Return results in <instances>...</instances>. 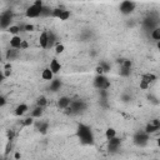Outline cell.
<instances>
[{"label": "cell", "mask_w": 160, "mask_h": 160, "mask_svg": "<svg viewBox=\"0 0 160 160\" xmlns=\"http://www.w3.org/2000/svg\"><path fill=\"white\" fill-rule=\"evenodd\" d=\"M101 68H102V70H104V72H108L109 70H110V65L108 64V62H104V61H101L100 64H99Z\"/></svg>", "instance_id": "32"}, {"label": "cell", "mask_w": 160, "mask_h": 160, "mask_svg": "<svg viewBox=\"0 0 160 160\" xmlns=\"http://www.w3.org/2000/svg\"><path fill=\"white\" fill-rule=\"evenodd\" d=\"M44 4L41 0H35L26 10H25V16L29 19H34V18H39L41 16V11H42Z\"/></svg>", "instance_id": "2"}, {"label": "cell", "mask_w": 160, "mask_h": 160, "mask_svg": "<svg viewBox=\"0 0 160 160\" xmlns=\"http://www.w3.org/2000/svg\"><path fill=\"white\" fill-rule=\"evenodd\" d=\"M64 50H65V46L62 45V44H60V42H58L56 45H55V52L59 55V54H62L64 52Z\"/></svg>", "instance_id": "30"}, {"label": "cell", "mask_w": 160, "mask_h": 160, "mask_svg": "<svg viewBox=\"0 0 160 160\" xmlns=\"http://www.w3.org/2000/svg\"><path fill=\"white\" fill-rule=\"evenodd\" d=\"M64 8H55V9H52V18H59V15H60V12H61V10H62Z\"/></svg>", "instance_id": "31"}, {"label": "cell", "mask_w": 160, "mask_h": 160, "mask_svg": "<svg viewBox=\"0 0 160 160\" xmlns=\"http://www.w3.org/2000/svg\"><path fill=\"white\" fill-rule=\"evenodd\" d=\"M150 36H151L152 40L159 41V40H160V26L154 28V29L151 30V32H150Z\"/></svg>", "instance_id": "25"}, {"label": "cell", "mask_w": 160, "mask_h": 160, "mask_svg": "<svg viewBox=\"0 0 160 160\" xmlns=\"http://www.w3.org/2000/svg\"><path fill=\"white\" fill-rule=\"evenodd\" d=\"M78 136L80 141L85 145H91L94 142V135L91 129L85 124H79L78 126Z\"/></svg>", "instance_id": "1"}, {"label": "cell", "mask_w": 160, "mask_h": 160, "mask_svg": "<svg viewBox=\"0 0 160 160\" xmlns=\"http://www.w3.org/2000/svg\"><path fill=\"white\" fill-rule=\"evenodd\" d=\"M49 68H50V70L54 74H59L60 70H61V64H60V61L56 58H54V59H51V61L49 64Z\"/></svg>", "instance_id": "14"}, {"label": "cell", "mask_w": 160, "mask_h": 160, "mask_svg": "<svg viewBox=\"0 0 160 160\" xmlns=\"http://www.w3.org/2000/svg\"><path fill=\"white\" fill-rule=\"evenodd\" d=\"M20 158H21V155H20L19 152H16V154H15V159H20Z\"/></svg>", "instance_id": "37"}, {"label": "cell", "mask_w": 160, "mask_h": 160, "mask_svg": "<svg viewBox=\"0 0 160 160\" xmlns=\"http://www.w3.org/2000/svg\"><path fill=\"white\" fill-rule=\"evenodd\" d=\"M56 40H58L56 34H55L54 31H51V30H50V31H49V49L58 44V42H56Z\"/></svg>", "instance_id": "23"}, {"label": "cell", "mask_w": 160, "mask_h": 160, "mask_svg": "<svg viewBox=\"0 0 160 160\" xmlns=\"http://www.w3.org/2000/svg\"><path fill=\"white\" fill-rule=\"evenodd\" d=\"M20 30H22V28H20L19 25H11L8 28V31L11 34V35H18L20 32Z\"/></svg>", "instance_id": "27"}, {"label": "cell", "mask_w": 160, "mask_h": 160, "mask_svg": "<svg viewBox=\"0 0 160 160\" xmlns=\"http://www.w3.org/2000/svg\"><path fill=\"white\" fill-rule=\"evenodd\" d=\"M42 114H44V108H41V106H35L32 110H31V112H30V115L34 118V119H40L41 116H42Z\"/></svg>", "instance_id": "20"}, {"label": "cell", "mask_w": 160, "mask_h": 160, "mask_svg": "<svg viewBox=\"0 0 160 160\" xmlns=\"http://www.w3.org/2000/svg\"><path fill=\"white\" fill-rule=\"evenodd\" d=\"M156 42H158V44H156V46H158V49L160 50V40H159V41H156Z\"/></svg>", "instance_id": "38"}, {"label": "cell", "mask_w": 160, "mask_h": 160, "mask_svg": "<svg viewBox=\"0 0 160 160\" xmlns=\"http://www.w3.org/2000/svg\"><path fill=\"white\" fill-rule=\"evenodd\" d=\"M21 42H22V39L20 35H12L10 38V48H14V49H19L21 48Z\"/></svg>", "instance_id": "13"}, {"label": "cell", "mask_w": 160, "mask_h": 160, "mask_svg": "<svg viewBox=\"0 0 160 160\" xmlns=\"http://www.w3.org/2000/svg\"><path fill=\"white\" fill-rule=\"evenodd\" d=\"M156 142H158V146H159V148H160V138H159V139H158V141H156Z\"/></svg>", "instance_id": "39"}, {"label": "cell", "mask_w": 160, "mask_h": 160, "mask_svg": "<svg viewBox=\"0 0 160 160\" xmlns=\"http://www.w3.org/2000/svg\"><path fill=\"white\" fill-rule=\"evenodd\" d=\"M149 142V134L142 130V131H138L134 135V144L138 146H145Z\"/></svg>", "instance_id": "7"}, {"label": "cell", "mask_w": 160, "mask_h": 160, "mask_svg": "<svg viewBox=\"0 0 160 160\" xmlns=\"http://www.w3.org/2000/svg\"><path fill=\"white\" fill-rule=\"evenodd\" d=\"M29 46V44L25 41V40H22V42H21V48H20V50H24V49H26Z\"/></svg>", "instance_id": "34"}, {"label": "cell", "mask_w": 160, "mask_h": 160, "mask_svg": "<svg viewBox=\"0 0 160 160\" xmlns=\"http://www.w3.org/2000/svg\"><path fill=\"white\" fill-rule=\"evenodd\" d=\"M156 80V76L154 74H145L142 75L141 80H140V89L142 90H146L150 88V85Z\"/></svg>", "instance_id": "8"}, {"label": "cell", "mask_w": 160, "mask_h": 160, "mask_svg": "<svg viewBox=\"0 0 160 160\" xmlns=\"http://www.w3.org/2000/svg\"><path fill=\"white\" fill-rule=\"evenodd\" d=\"M35 124V119L31 116V115H29V116H26V118H24L22 120H21V125L22 126H31V125H34Z\"/></svg>", "instance_id": "24"}, {"label": "cell", "mask_w": 160, "mask_h": 160, "mask_svg": "<svg viewBox=\"0 0 160 160\" xmlns=\"http://www.w3.org/2000/svg\"><path fill=\"white\" fill-rule=\"evenodd\" d=\"M96 72H98V74H104V70H102V68H101L100 65L96 68Z\"/></svg>", "instance_id": "35"}, {"label": "cell", "mask_w": 160, "mask_h": 160, "mask_svg": "<svg viewBox=\"0 0 160 160\" xmlns=\"http://www.w3.org/2000/svg\"><path fill=\"white\" fill-rule=\"evenodd\" d=\"M12 18H14V14H12L11 10L2 11L1 15H0V25H1V28L2 29H8L9 26H11Z\"/></svg>", "instance_id": "6"}, {"label": "cell", "mask_w": 160, "mask_h": 160, "mask_svg": "<svg viewBox=\"0 0 160 160\" xmlns=\"http://www.w3.org/2000/svg\"><path fill=\"white\" fill-rule=\"evenodd\" d=\"M121 146V140L119 138H112L110 140H108V150L111 152H116Z\"/></svg>", "instance_id": "10"}, {"label": "cell", "mask_w": 160, "mask_h": 160, "mask_svg": "<svg viewBox=\"0 0 160 160\" xmlns=\"http://www.w3.org/2000/svg\"><path fill=\"white\" fill-rule=\"evenodd\" d=\"M39 45L42 49H49V31L44 30L39 36Z\"/></svg>", "instance_id": "12"}, {"label": "cell", "mask_w": 160, "mask_h": 160, "mask_svg": "<svg viewBox=\"0 0 160 160\" xmlns=\"http://www.w3.org/2000/svg\"><path fill=\"white\" fill-rule=\"evenodd\" d=\"M54 72L50 70V68L48 66V68H45L42 71H41V79L42 80H46V81H51L52 79H54Z\"/></svg>", "instance_id": "19"}, {"label": "cell", "mask_w": 160, "mask_h": 160, "mask_svg": "<svg viewBox=\"0 0 160 160\" xmlns=\"http://www.w3.org/2000/svg\"><path fill=\"white\" fill-rule=\"evenodd\" d=\"M70 16H71V12H70V10H68V9H62L58 19H59V20H61V21H66V20H68Z\"/></svg>", "instance_id": "22"}, {"label": "cell", "mask_w": 160, "mask_h": 160, "mask_svg": "<svg viewBox=\"0 0 160 160\" xmlns=\"http://www.w3.org/2000/svg\"><path fill=\"white\" fill-rule=\"evenodd\" d=\"M94 88L102 91V90H108L110 86V80L104 75V74H98L94 78V82H92Z\"/></svg>", "instance_id": "4"}, {"label": "cell", "mask_w": 160, "mask_h": 160, "mask_svg": "<svg viewBox=\"0 0 160 160\" xmlns=\"http://www.w3.org/2000/svg\"><path fill=\"white\" fill-rule=\"evenodd\" d=\"M159 129H160V120L159 119H152V120H150V122H148L146 124V126H145V131L150 135V134H154V132H156V131H159Z\"/></svg>", "instance_id": "9"}, {"label": "cell", "mask_w": 160, "mask_h": 160, "mask_svg": "<svg viewBox=\"0 0 160 160\" xmlns=\"http://www.w3.org/2000/svg\"><path fill=\"white\" fill-rule=\"evenodd\" d=\"M60 88H61V81H60V79H52V80L50 81V90H51L52 92L60 90Z\"/></svg>", "instance_id": "21"}, {"label": "cell", "mask_w": 160, "mask_h": 160, "mask_svg": "<svg viewBox=\"0 0 160 160\" xmlns=\"http://www.w3.org/2000/svg\"><path fill=\"white\" fill-rule=\"evenodd\" d=\"M29 111V106H28V104H19L16 108H15V115L16 116H22V115H25L26 112Z\"/></svg>", "instance_id": "18"}, {"label": "cell", "mask_w": 160, "mask_h": 160, "mask_svg": "<svg viewBox=\"0 0 160 160\" xmlns=\"http://www.w3.org/2000/svg\"><path fill=\"white\" fill-rule=\"evenodd\" d=\"M116 136V130L114 129V128H108L106 130H105V138L108 139V140H110V139H112V138H115Z\"/></svg>", "instance_id": "26"}, {"label": "cell", "mask_w": 160, "mask_h": 160, "mask_svg": "<svg viewBox=\"0 0 160 160\" xmlns=\"http://www.w3.org/2000/svg\"><path fill=\"white\" fill-rule=\"evenodd\" d=\"M70 104H71V99L68 98V96H61V98L58 100V106H59L60 109H62V110L68 109V108L70 106Z\"/></svg>", "instance_id": "17"}, {"label": "cell", "mask_w": 160, "mask_h": 160, "mask_svg": "<svg viewBox=\"0 0 160 160\" xmlns=\"http://www.w3.org/2000/svg\"><path fill=\"white\" fill-rule=\"evenodd\" d=\"M5 102H6L5 98H4V96H1V102H0V105H1V106H4V105H5Z\"/></svg>", "instance_id": "36"}, {"label": "cell", "mask_w": 160, "mask_h": 160, "mask_svg": "<svg viewBox=\"0 0 160 160\" xmlns=\"http://www.w3.org/2000/svg\"><path fill=\"white\" fill-rule=\"evenodd\" d=\"M22 30H25V31H32V30H34V25H31V24H25V25L22 26Z\"/></svg>", "instance_id": "33"}, {"label": "cell", "mask_w": 160, "mask_h": 160, "mask_svg": "<svg viewBox=\"0 0 160 160\" xmlns=\"http://www.w3.org/2000/svg\"><path fill=\"white\" fill-rule=\"evenodd\" d=\"M36 105L38 106H41V108H45L48 105V99L44 96V95H40L38 99H36Z\"/></svg>", "instance_id": "28"}, {"label": "cell", "mask_w": 160, "mask_h": 160, "mask_svg": "<svg viewBox=\"0 0 160 160\" xmlns=\"http://www.w3.org/2000/svg\"><path fill=\"white\" fill-rule=\"evenodd\" d=\"M159 131H160V129H159Z\"/></svg>", "instance_id": "40"}, {"label": "cell", "mask_w": 160, "mask_h": 160, "mask_svg": "<svg viewBox=\"0 0 160 160\" xmlns=\"http://www.w3.org/2000/svg\"><path fill=\"white\" fill-rule=\"evenodd\" d=\"M5 58H6V60H9V61L18 59V58H19V49H14V48H10L9 50H6Z\"/></svg>", "instance_id": "16"}, {"label": "cell", "mask_w": 160, "mask_h": 160, "mask_svg": "<svg viewBox=\"0 0 160 160\" xmlns=\"http://www.w3.org/2000/svg\"><path fill=\"white\" fill-rule=\"evenodd\" d=\"M35 126H36V129H38L39 132L46 134V131L49 129V122L48 121H44V120H38V121H35Z\"/></svg>", "instance_id": "15"}, {"label": "cell", "mask_w": 160, "mask_h": 160, "mask_svg": "<svg viewBox=\"0 0 160 160\" xmlns=\"http://www.w3.org/2000/svg\"><path fill=\"white\" fill-rule=\"evenodd\" d=\"M131 72V61L130 60H122L121 68H120V75L121 76H129Z\"/></svg>", "instance_id": "11"}, {"label": "cell", "mask_w": 160, "mask_h": 160, "mask_svg": "<svg viewBox=\"0 0 160 160\" xmlns=\"http://www.w3.org/2000/svg\"><path fill=\"white\" fill-rule=\"evenodd\" d=\"M52 15V9H50L49 6H45L42 8V11H41V16L45 18V16H51Z\"/></svg>", "instance_id": "29"}, {"label": "cell", "mask_w": 160, "mask_h": 160, "mask_svg": "<svg viewBox=\"0 0 160 160\" xmlns=\"http://www.w3.org/2000/svg\"><path fill=\"white\" fill-rule=\"evenodd\" d=\"M135 9H136V4L132 0H122L119 5V10L122 15H130L135 11Z\"/></svg>", "instance_id": "5"}, {"label": "cell", "mask_w": 160, "mask_h": 160, "mask_svg": "<svg viewBox=\"0 0 160 160\" xmlns=\"http://www.w3.org/2000/svg\"><path fill=\"white\" fill-rule=\"evenodd\" d=\"M86 102L84 100H71V104L70 106L68 108V112L69 114H72V115H78V114H81L86 110ZM66 110V109H65Z\"/></svg>", "instance_id": "3"}]
</instances>
